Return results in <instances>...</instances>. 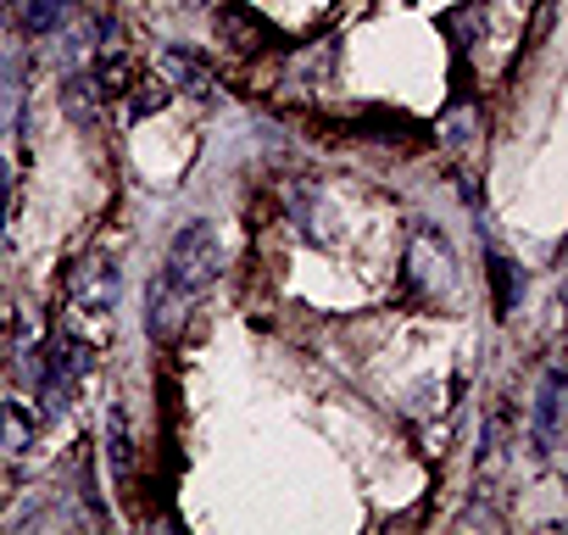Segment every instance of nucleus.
Returning a JSON list of instances; mask_svg holds the SVG:
<instances>
[{
	"label": "nucleus",
	"instance_id": "1",
	"mask_svg": "<svg viewBox=\"0 0 568 535\" xmlns=\"http://www.w3.org/2000/svg\"><path fill=\"white\" fill-rule=\"evenodd\" d=\"M162 274L184 291V296H201V291H212V280L223 274V240H217V229L212 223H184L179 234H173V245H168V268Z\"/></svg>",
	"mask_w": 568,
	"mask_h": 535
},
{
	"label": "nucleus",
	"instance_id": "2",
	"mask_svg": "<svg viewBox=\"0 0 568 535\" xmlns=\"http://www.w3.org/2000/svg\"><path fill=\"white\" fill-rule=\"evenodd\" d=\"M407 280L429 302H452L457 285H463L457 256H452V245H446V234L435 223H413V234H407Z\"/></svg>",
	"mask_w": 568,
	"mask_h": 535
},
{
	"label": "nucleus",
	"instance_id": "3",
	"mask_svg": "<svg viewBox=\"0 0 568 535\" xmlns=\"http://www.w3.org/2000/svg\"><path fill=\"white\" fill-rule=\"evenodd\" d=\"M562 391H568L562 369H546L540 374V391H535V407H529V435H535V452L540 457L557 452V441H562Z\"/></svg>",
	"mask_w": 568,
	"mask_h": 535
},
{
	"label": "nucleus",
	"instance_id": "4",
	"mask_svg": "<svg viewBox=\"0 0 568 535\" xmlns=\"http://www.w3.org/2000/svg\"><path fill=\"white\" fill-rule=\"evenodd\" d=\"M73 302L90 307V313H112V302H118V268L106 256H84L73 268Z\"/></svg>",
	"mask_w": 568,
	"mask_h": 535
},
{
	"label": "nucleus",
	"instance_id": "5",
	"mask_svg": "<svg viewBox=\"0 0 568 535\" xmlns=\"http://www.w3.org/2000/svg\"><path fill=\"white\" fill-rule=\"evenodd\" d=\"M184 291L168 280V274H156L151 280V291H145V330H151V341H173L179 335V324H184Z\"/></svg>",
	"mask_w": 568,
	"mask_h": 535
},
{
	"label": "nucleus",
	"instance_id": "6",
	"mask_svg": "<svg viewBox=\"0 0 568 535\" xmlns=\"http://www.w3.org/2000/svg\"><path fill=\"white\" fill-rule=\"evenodd\" d=\"M62 112H68L79 129H95V123H101V90H95V73H90V68H79V73L62 79Z\"/></svg>",
	"mask_w": 568,
	"mask_h": 535
},
{
	"label": "nucleus",
	"instance_id": "7",
	"mask_svg": "<svg viewBox=\"0 0 568 535\" xmlns=\"http://www.w3.org/2000/svg\"><path fill=\"white\" fill-rule=\"evenodd\" d=\"M23 57L7 51L0 57V129L7 134H23Z\"/></svg>",
	"mask_w": 568,
	"mask_h": 535
},
{
	"label": "nucleus",
	"instance_id": "8",
	"mask_svg": "<svg viewBox=\"0 0 568 535\" xmlns=\"http://www.w3.org/2000/svg\"><path fill=\"white\" fill-rule=\"evenodd\" d=\"M490 285H496V319H513V307H518V296H524L518 262H507L501 251H490Z\"/></svg>",
	"mask_w": 568,
	"mask_h": 535
},
{
	"label": "nucleus",
	"instance_id": "9",
	"mask_svg": "<svg viewBox=\"0 0 568 535\" xmlns=\"http://www.w3.org/2000/svg\"><path fill=\"white\" fill-rule=\"evenodd\" d=\"M29 441H34V424H23V413L7 402V407H0V452H7V457H18Z\"/></svg>",
	"mask_w": 568,
	"mask_h": 535
},
{
	"label": "nucleus",
	"instance_id": "10",
	"mask_svg": "<svg viewBox=\"0 0 568 535\" xmlns=\"http://www.w3.org/2000/svg\"><path fill=\"white\" fill-rule=\"evenodd\" d=\"M23 12H29V29L34 34H51L68 18V0H23Z\"/></svg>",
	"mask_w": 568,
	"mask_h": 535
},
{
	"label": "nucleus",
	"instance_id": "11",
	"mask_svg": "<svg viewBox=\"0 0 568 535\" xmlns=\"http://www.w3.org/2000/svg\"><path fill=\"white\" fill-rule=\"evenodd\" d=\"M106 435H112V474H129V463H134V446H129V424H123V413H112Z\"/></svg>",
	"mask_w": 568,
	"mask_h": 535
},
{
	"label": "nucleus",
	"instance_id": "12",
	"mask_svg": "<svg viewBox=\"0 0 568 535\" xmlns=\"http://www.w3.org/2000/svg\"><path fill=\"white\" fill-rule=\"evenodd\" d=\"M468 129H474V118H468V112H457V118H452V123H446V145H452V151H463V145H468V140H474V134H468Z\"/></svg>",
	"mask_w": 568,
	"mask_h": 535
},
{
	"label": "nucleus",
	"instance_id": "13",
	"mask_svg": "<svg viewBox=\"0 0 568 535\" xmlns=\"http://www.w3.org/2000/svg\"><path fill=\"white\" fill-rule=\"evenodd\" d=\"M7 195H12V173H7V162H0V223H7Z\"/></svg>",
	"mask_w": 568,
	"mask_h": 535
}]
</instances>
